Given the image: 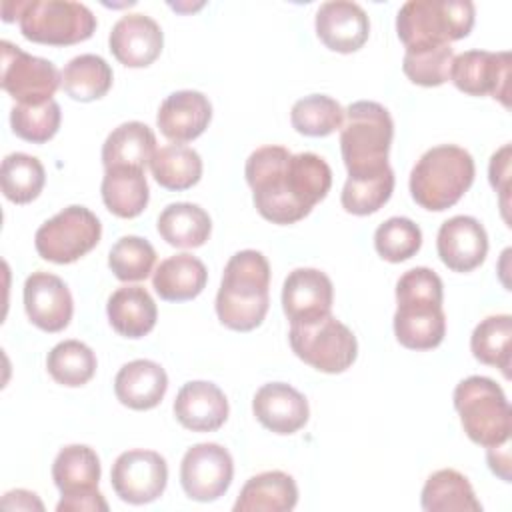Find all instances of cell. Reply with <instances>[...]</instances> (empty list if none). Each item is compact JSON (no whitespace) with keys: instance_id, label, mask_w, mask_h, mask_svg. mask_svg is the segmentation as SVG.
Returning <instances> with one entry per match:
<instances>
[{"instance_id":"cell-7","label":"cell","mask_w":512,"mask_h":512,"mask_svg":"<svg viewBox=\"0 0 512 512\" xmlns=\"http://www.w3.org/2000/svg\"><path fill=\"white\" fill-rule=\"evenodd\" d=\"M454 408L466 436L484 448L510 438V404L502 388L486 376H468L454 388Z\"/></svg>"},{"instance_id":"cell-33","label":"cell","mask_w":512,"mask_h":512,"mask_svg":"<svg viewBox=\"0 0 512 512\" xmlns=\"http://www.w3.org/2000/svg\"><path fill=\"white\" fill-rule=\"evenodd\" d=\"M154 180L166 190H188L202 176L200 154L184 144H166L150 160Z\"/></svg>"},{"instance_id":"cell-5","label":"cell","mask_w":512,"mask_h":512,"mask_svg":"<svg viewBox=\"0 0 512 512\" xmlns=\"http://www.w3.org/2000/svg\"><path fill=\"white\" fill-rule=\"evenodd\" d=\"M474 182V160L456 144L426 150L410 172V194L426 210L442 212L454 206Z\"/></svg>"},{"instance_id":"cell-27","label":"cell","mask_w":512,"mask_h":512,"mask_svg":"<svg viewBox=\"0 0 512 512\" xmlns=\"http://www.w3.org/2000/svg\"><path fill=\"white\" fill-rule=\"evenodd\" d=\"M208 280L204 262L192 254H176L160 262L152 276L156 294L166 302H184L196 298Z\"/></svg>"},{"instance_id":"cell-35","label":"cell","mask_w":512,"mask_h":512,"mask_svg":"<svg viewBox=\"0 0 512 512\" xmlns=\"http://www.w3.org/2000/svg\"><path fill=\"white\" fill-rule=\"evenodd\" d=\"M46 182V172L36 156L12 152L2 160L0 184L4 196L14 204H28L38 198Z\"/></svg>"},{"instance_id":"cell-2","label":"cell","mask_w":512,"mask_h":512,"mask_svg":"<svg viewBox=\"0 0 512 512\" xmlns=\"http://www.w3.org/2000/svg\"><path fill=\"white\" fill-rule=\"evenodd\" d=\"M440 276L418 266L406 270L396 284V340L410 350H432L446 336V314L442 310Z\"/></svg>"},{"instance_id":"cell-16","label":"cell","mask_w":512,"mask_h":512,"mask_svg":"<svg viewBox=\"0 0 512 512\" xmlns=\"http://www.w3.org/2000/svg\"><path fill=\"white\" fill-rule=\"evenodd\" d=\"M332 280L316 268L292 270L282 286V308L290 324H306L330 314Z\"/></svg>"},{"instance_id":"cell-14","label":"cell","mask_w":512,"mask_h":512,"mask_svg":"<svg viewBox=\"0 0 512 512\" xmlns=\"http://www.w3.org/2000/svg\"><path fill=\"white\" fill-rule=\"evenodd\" d=\"M110 482L120 500L148 504L162 496L168 482V466L154 450H126L112 464Z\"/></svg>"},{"instance_id":"cell-1","label":"cell","mask_w":512,"mask_h":512,"mask_svg":"<svg viewBox=\"0 0 512 512\" xmlns=\"http://www.w3.org/2000/svg\"><path fill=\"white\" fill-rule=\"evenodd\" d=\"M244 174L256 210L272 224L302 220L332 186V170L322 156L290 154L276 144L256 148L246 160Z\"/></svg>"},{"instance_id":"cell-37","label":"cell","mask_w":512,"mask_h":512,"mask_svg":"<svg viewBox=\"0 0 512 512\" xmlns=\"http://www.w3.org/2000/svg\"><path fill=\"white\" fill-rule=\"evenodd\" d=\"M290 122L298 134L312 138L328 136L342 128L344 108L326 94H310L294 102Z\"/></svg>"},{"instance_id":"cell-11","label":"cell","mask_w":512,"mask_h":512,"mask_svg":"<svg viewBox=\"0 0 512 512\" xmlns=\"http://www.w3.org/2000/svg\"><path fill=\"white\" fill-rule=\"evenodd\" d=\"M0 50V84L18 104L38 106L54 100L52 96L60 86L62 74H58V68L50 60L32 56L8 40L0 42Z\"/></svg>"},{"instance_id":"cell-21","label":"cell","mask_w":512,"mask_h":512,"mask_svg":"<svg viewBox=\"0 0 512 512\" xmlns=\"http://www.w3.org/2000/svg\"><path fill=\"white\" fill-rule=\"evenodd\" d=\"M212 104L198 90H178L164 98L158 108L156 124L174 144L198 138L210 124Z\"/></svg>"},{"instance_id":"cell-15","label":"cell","mask_w":512,"mask_h":512,"mask_svg":"<svg viewBox=\"0 0 512 512\" xmlns=\"http://www.w3.org/2000/svg\"><path fill=\"white\" fill-rule=\"evenodd\" d=\"M24 308L34 326L44 332H60L72 320L74 302L62 278L38 270L24 282Z\"/></svg>"},{"instance_id":"cell-24","label":"cell","mask_w":512,"mask_h":512,"mask_svg":"<svg viewBox=\"0 0 512 512\" xmlns=\"http://www.w3.org/2000/svg\"><path fill=\"white\" fill-rule=\"evenodd\" d=\"M298 502V488L290 474L268 470L252 476L240 490L236 512H288Z\"/></svg>"},{"instance_id":"cell-45","label":"cell","mask_w":512,"mask_h":512,"mask_svg":"<svg viewBox=\"0 0 512 512\" xmlns=\"http://www.w3.org/2000/svg\"><path fill=\"white\" fill-rule=\"evenodd\" d=\"M486 458H488L490 470L496 476H500L504 482H510V450H508L506 442L500 446H490Z\"/></svg>"},{"instance_id":"cell-38","label":"cell","mask_w":512,"mask_h":512,"mask_svg":"<svg viewBox=\"0 0 512 512\" xmlns=\"http://www.w3.org/2000/svg\"><path fill=\"white\" fill-rule=\"evenodd\" d=\"M46 368L62 386H84L96 372V354L80 340H64L48 352Z\"/></svg>"},{"instance_id":"cell-36","label":"cell","mask_w":512,"mask_h":512,"mask_svg":"<svg viewBox=\"0 0 512 512\" xmlns=\"http://www.w3.org/2000/svg\"><path fill=\"white\" fill-rule=\"evenodd\" d=\"M394 190V172L392 168H384L376 174L364 176H348L342 188V208L356 216H368L380 210L392 196Z\"/></svg>"},{"instance_id":"cell-8","label":"cell","mask_w":512,"mask_h":512,"mask_svg":"<svg viewBox=\"0 0 512 512\" xmlns=\"http://www.w3.org/2000/svg\"><path fill=\"white\" fill-rule=\"evenodd\" d=\"M18 22L26 40L48 46L78 44L88 40L96 30L92 10L72 0L24 2Z\"/></svg>"},{"instance_id":"cell-10","label":"cell","mask_w":512,"mask_h":512,"mask_svg":"<svg viewBox=\"0 0 512 512\" xmlns=\"http://www.w3.org/2000/svg\"><path fill=\"white\" fill-rule=\"evenodd\" d=\"M102 236V224L86 206H68L46 220L34 236L40 258L54 264H70L88 254Z\"/></svg>"},{"instance_id":"cell-26","label":"cell","mask_w":512,"mask_h":512,"mask_svg":"<svg viewBox=\"0 0 512 512\" xmlns=\"http://www.w3.org/2000/svg\"><path fill=\"white\" fill-rule=\"evenodd\" d=\"M156 154V136L144 122L132 120L114 128L102 144L104 168L128 166L144 170Z\"/></svg>"},{"instance_id":"cell-17","label":"cell","mask_w":512,"mask_h":512,"mask_svg":"<svg viewBox=\"0 0 512 512\" xmlns=\"http://www.w3.org/2000/svg\"><path fill=\"white\" fill-rule=\"evenodd\" d=\"M108 44L120 64L146 68L160 56L164 34L154 18L146 14H126L112 26Z\"/></svg>"},{"instance_id":"cell-34","label":"cell","mask_w":512,"mask_h":512,"mask_svg":"<svg viewBox=\"0 0 512 512\" xmlns=\"http://www.w3.org/2000/svg\"><path fill=\"white\" fill-rule=\"evenodd\" d=\"M472 354L478 362L496 366L502 374L510 376L512 360V318L510 314H494L480 320L470 338Z\"/></svg>"},{"instance_id":"cell-4","label":"cell","mask_w":512,"mask_h":512,"mask_svg":"<svg viewBox=\"0 0 512 512\" xmlns=\"http://www.w3.org/2000/svg\"><path fill=\"white\" fill-rule=\"evenodd\" d=\"M394 136L390 112L372 100L352 102L344 110L340 150L348 176L376 174L388 168V152Z\"/></svg>"},{"instance_id":"cell-20","label":"cell","mask_w":512,"mask_h":512,"mask_svg":"<svg viewBox=\"0 0 512 512\" xmlns=\"http://www.w3.org/2000/svg\"><path fill=\"white\" fill-rule=\"evenodd\" d=\"M256 420L274 434L298 432L310 416L308 400L286 382H270L258 388L252 400Z\"/></svg>"},{"instance_id":"cell-43","label":"cell","mask_w":512,"mask_h":512,"mask_svg":"<svg viewBox=\"0 0 512 512\" xmlns=\"http://www.w3.org/2000/svg\"><path fill=\"white\" fill-rule=\"evenodd\" d=\"M488 174H490V184L502 196V208L506 210V198L510 188V144H504L498 152L492 154Z\"/></svg>"},{"instance_id":"cell-18","label":"cell","mask_w":512,"mask_h":512,"mask_svg":"<svg viewBox=\"0 0 512 512\" xmlns=\"http://www.w3.org/2000/svg\"><path fill=\"white\" fill-rule=\"evenodd\" d=\"M316 34L326 48L350 54L366 44L370 20L360 4L348 0H330L324 2L316 12Z\"/></svg>"},{"instance_id":"cell-3","label":"cell","mask_w":512,"mask_h":512,"mask_svg":"<svg viewBox=\"0 0 512 512\" xmlns=\"http://www.w3.org/2000/svg\"><path fill=\"white\" fill-rule=\"evenodd\" d=\"M270 264L258 250H240L226 262L216 294L218 320L236 332H250L266 318Z\"/></svg>"},{"instance_id":"cell-19","label":"cell","mask_w":512,"mask_h":512,"mask_svg":"<svg viewBox=\"0 0 512 512\" xmlns=\"http://www.w3.org/2000/svg\"><path fill=\"white\" fill-rule=\"evenodd\" d=\"M438 256L454 272H470L478 268L488 254V236L484 226L472 216L448 218L436 238Z\"/></svg>"},{"instance_id":"cell-32","label":"cell","mask_w":512,"mask_h":512,"mask_svg":"<svg viewBox=\"0 0 512 512\" xmlns=\"http://www.w3.org/2000/svg\"><path fill=\"white\" fill-rule=\"evenodd\" d=\"M112 86L110 64L96 54H80L72 58L64 70L60 88L78 102H92L102 96Z\"/></svg>"},{"instance_id":"cell-42","label":"cell","mask_w":512,"mask_h":512,"mask_svg":"<svg viewBox=\"0 0 512 512\" xmlns=\"http://www.w3.org/2000/svg\"><path fill=\"white\" fill-rule=\"evenodd\" d=\"M452 60L454 50L450 48V44H444L436 48L404 52L402 70L410 78V82L432 88L450 80Z\"/></svg>"},{"instance_id":"cell-31","label":"cell","mask_w":512,"mask_h":512,"mask_svg":"<svg viewBox=\"0 0 512 512\" xmlns=\"http://www.w3.org/2000/svg\"><path fill=\"white\" fill-rule=\"evenodd\" d=\"M210 232L212 220L198 204H168L158 216V234L176 248H198L208 240Z\"/></svg>"},{"instance_id":"cell-6","label":"cell","mask_w":512,"mask_h":512,"mask_svg":"<svg viewBox=\"0 0 512 512\" xmlns=\"http://www.w3.org/2000/svg\"><path fill=\"white\" fill-rule=\"evenodd\" d=\"M474 26L468 0H408L396 16V32L406 52L462 40Z\"/></svg>"},{"instance_id":"cell-22","label":"cell","mask_w":512,"mask_h":512,"mask_svg":"<svg viewBox=\"0 0 512 512\" xmlns=\"http://www.w3.org/2000/svg\"><path fill=\"white\" fill-rule=\"evenodd\" d=\"M174 416L192 432H214L228 418V400L212 382H186L176 394Z\"/></svg>"},{"instance_id":"cell-12","label":"cell","mask_w":512,"mask_h":512,"mask_svg":"<svg viewBox=\"0 0 512 512\" xmlns=\"http://www.w3.org/2000/svg\"><path fill=\"white\" fill-rule=\"evenodd\" d=\"M510 52L466 50L454 56L450 80L470 96H492L506 108L510 106Z\"/></svg>"},{"instance_id":"cell-29","label":"cell","mask_w":512,"mask_h":512,"mask_svg":"<svg viewBox=\"0 0 512 512\" xmlns=\"http://www.w3.org/2000/svg\"><path fill=\"white\" fill-rule=\"evenodd\" d=\"M52 478L62 496L98 490L100 460L86 444L64 446L52 464Z\"/></svg>"},{"instance_id":"cell-44","label":"cell","mask_w":512,"mask_h":512,"mask_svg":"<svg viewBox=\"0 0 512 512\" xmlns=\"http://www.w3.org/2000/svg\"><path fill=\"white\" fill-rule=\"evenodd\" d=\"M58 512H96L108 510V502L104 500V496L100 494V490L94 492H82V494H74V496H62L60 502L56 504Z\"/></svg>"},{"instance_id":"cell-41","label":"cell","mask_w":512,"mask_h":512,"mask_svg":"<svg viewBox=\"0 0 512 512\" xmlns=\"http://www.w3.org/2000/svg\"><path fill=\"white\" fill-rule=\"evenodd\" d=\"M422 246V232L418 224L404 216H392L374 232V248L388 262H404L412 258Z\"/></svg>"},{"instance_id":"cell-23","label":"cell","mask_w":512,"mask_h":512,"mask_svg":"<svg viewBox=\"0 0 512 512\" xmlns=\"http://www.w3.org/2000/svg\"><path fill=\"white\" fill-rule=\"evenodd\" d=\"M166 390L168 376L164 368L144 358L124 364L114 378L116 398L132 410H150L158 406Z\"/></svg>"},{"instance_id":"cell-39","label":"cell","mask_w":512,"mask_h":512,"mask_svg":"<svg viewBox=\"0 0 512 512\" xmlns=\"http://www.w3.org/2000/svg\"><path fill=\"white\" fill-rule=\"evenodd\" d=\"M156 264L154 246L140 236H122L110 248L108 266L122 282L146 280Z\"/></svg>"},{"instance_id":"cell-9","label":"cell","mask_w":512,"mask_h":512,"mask_svg":"<svg viewBox=\"0 0 512 512\" xmlns=\"http://www.w3.org/2000/svg\"><path fill=\"white\" fill-rule=\"evenodd\" d=\"M288 340L302 362L326 374L348 370L358 354L356 336L332 314L306 324H290Z\"/></svg>"},{"instance_id":"cell-40","label":"cell","mask_w":512,"mask_h":512,"mask_svg":"<svg viewBox=\"0 0 512 512\" xmlns=\"http://www.w3.org/2000/svg\"><path fill=\"white\" fill-rule=\"evenodd\" d=\"M60 106L56 100H48L38 106L28 104H16L10 112V126L12 132L32 144H44L60 128Z\"/></svg>"},{"instance_id":"cell-46","label":"cell","mask_w":512,"mask_h":512,"mask_svg":"<svg viewBox=\"0 0 512 512\" xmlns=\"http://www.w3.org/2000/svg\"><path fill=\"white\" fill-rule=\"evenodd\" d=\"M2 506L10 508V510H32V508L44 510V504L38 500V496L28 490L6 492L2 498Z\"/></svg>"},{"instance_id":"cell-25","label":"cell","mask_w":512,"mask_h":512,"mask_svg":"<svg viewBox=\"0 0 512 512\" xmlns=\"http://www.w3.org/2000/svg\"><path fill=\"white\" fill-rule=\"evenodd\" d=\"M110 326L126 338H142L154 326L158 318L156 304L148 290L142 286H122L112 292L106 304Z\"/></svg>"},{"instance_id":"cell-28","label":"cell","mask_w":512,"mask_h":512,"mask_svg":"<svg viewBox=\"0 0 512 512\" xmlns=\"http://www.w3.org/2000/svg\"><path fill=\"white\" fill-rule=\"evenodd\" d=\"M100 192L104 206L118 218L140 216L150 198L144 170L128 166L106 168Z\"/></svg>"},{"instance_id":"cell-30","label":"cell","mask_w":512,"mask_h":512,"mask_svg":"<svg viewBox=\"0 0 512 512\" xmlns=\"http://www.w3.org/2000/svg\"><path fill=\"white\" fill-rule=\"evenodd\" d=\"M420 504L426 512H480L472 484L454 468H442L428 476Z\"/></svg>"},{"instance_id":"cell-13","label":"cell","mask_w":512,"mask_h":512,"mask_svg":"<svg viewBox=\"0 0 512 512\" xmlns=\"http://www.w3.org/2000/svg\"><path fill=\"white\" fill-rule=\"evenodd\" d=\"M232 476V456L216 442L194 444L180 464V484L186 496L198 502L218 500L230 488Z\"/></svg>"}]
</instances>
